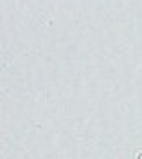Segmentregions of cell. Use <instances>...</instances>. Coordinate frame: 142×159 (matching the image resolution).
Masks as SVG:
<instances>
[{"instance_id":"cell-1","label":"cell","mask_w":142,"mask_h":159,"mask_svg":"<svg viewBox=\"0 0 142 159\" xmlns=\"http://www.w3.org/2000/svg\"><path fill=\"white\" fill-rule=\"evenodd\" d=\"M138 159H142V155H138Z\"/></svg>"}]
</instances>
